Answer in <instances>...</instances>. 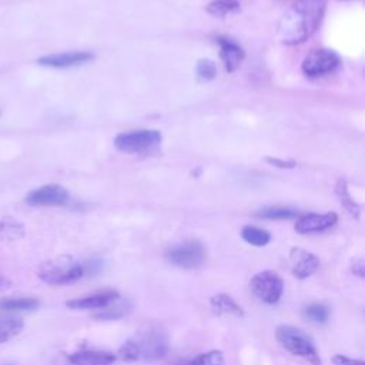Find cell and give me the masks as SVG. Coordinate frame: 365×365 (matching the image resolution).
Masks as SVG:
<instances>
[{"instance_id":"obj_27","label":"cell","mask_w":365,"mask_h":365,"mask_svg":"<svg viewBox=\"0 0 365 365\" xmlns=\"http://www.w3.org/2000/svg\"><path fill=\"white\" fill-rule=\"evenodd\" d=\"M217 74V67L215 63L210 58H201L197 63V76L202 81H210L215 77Z\"/></svg>"},{"instance_id":"obj_30","label":"cell","mask_w":365,"mask_h":365,"mask_svg":"<svg viewBox=\"0 0 365 365\" xmlns=\"http://www.w3.org/2000/svg\"><path fill=\"white\" fill-rule=\"evenodd\" d=\"M352 271H354V274H356L359 277H364V262H362V259H358V261L354 262Z\"/></svg>"},{"instance_id":"obj_9","label":"cell","mask_w":365,"mask_h":365,"mask_svg":"<svg viewBox=\"0 0 365 365\" xmlns=\"http://www.w3.org/2000/svg\"><path fill=\"white\" fill-rule=\"evenodd\" d=\"M24 200L31 207H58L68 201V192L60 184H46L30 191Z\"/></svg>"},{"instance_id":"obj_23","label":"cell","mask_w":365,"mask_h":365,"mask_svg":"<svg viewBox=\"0 0 365 365\" xmlns=\"http://www.w3.org/2000/svg\"><path fill=\"white\" fill-rule=\"evenodd\" d=\"M238 9H240L238 0H212L207 6V11L211 16H217V17H224Z\"/></svg>"},{"instance_id":"obj_2","label":"cell","mask_w":365,"mask_h":365,"mask_svg":"<svg viewBox=\"0 0 365 365\" xmlns=\"http://www.w3.org/2000/svg\"><path fill=\"white\" fill-rule=\"evenodd\" d=\"M168 351V335L167 332L151 325L145 329L138 331L133 338L127 339L118 349L117 356L125 362L137 361H155L165 356Z\"/></svg>"},{"instance_id":"obj_22","label":"cell","mask_w":365,"mask_h":365,"mask_svg":"<svg viewBox=\"0 0 365 365\" xmlns=\"http://www.w3.org/2000/svg\"><path fill=\"white\" fill-rule=\"evenodd\" d=\"M304 317L314 324H325L329 318V308L319 302L309 304L304 308Z\"/></svg>"},{"instance_id":"obj_11","label":"cell","mask_w":365,"mask_h":365,"mask_svg":"<svg viewBox=\"0 0 365 365\" xmlns=\"http://www.w3.org/2000/svg\"><path fill=\"white\" fill-rule=\"evenodd\" d=\"M94 56L90 51H64V53H54L41 56L37 63L40 66L53 67V68H68L88 63L93 60Z\"/></svg>"},{"instance_id":"obj_8","label":"cell","mask_w":365,"mask_h":365,"mask_svg":"<svg viewBox=\"0 0 365 365\" xmlns=\"http://www.w3.org/2000/svg\"><path fill=\"white\" fill-rule=\"evenodd\" d=\"M339 66L338 56L331 50H314L302 61V71L308 77H319L332 73Z\"/></svg>"},{"instance_id":"obj_10","label":"cell","mask_w":365,"mask_h":365,"mask_svg":"<svg viewBox=\"0 0 365 365\" xmlns=\"http://www.w3.org/2000/svg\"><path fill=\"white\" fill-rule=\"evenodd\" d=\"M289 264H291V272L294 274V277L299 279H305L318 269L319 259L315 254L304 248L294 247L289 251Z\"/></svg>"},{"instance_id":"obj_12","label":"cell","mask_w":365,"mask_h":365,"mask_svg":"<svg viewBox=\"0 0 365 365\" xmlns=\"http://www.w3.org/2000/svg\"><path fill=\"white\" fill-rule=\"evenodd\" d=\"M117 299H120V295L117 291L104 289V291L93 292L90 295L70 299L66 302V307L70 309H103L110 304L115 302Z\"/></svg>"},{"instance_id":"obj_25","label":"cell","mask_w":365,"mask_h":365,"mask_svg":"<svg viewBox=\"0 0 365 365\" xmlns=\"http://www.w3.org/2000/svg\"><path fill=\"white\" fill-rule=\"evenodd\" d=\"M188 365H225V359L221 351L212 349L197 355L190 361Z\"/></svg>"},{"instance_id":"obj_28","label":"cell","mask_w":365,"mask_h":365,"mask_svg":"<svg viewBox=\"0 0 365 365\" xmlns=\"http://www.w3.org/2000/svg\"><path fill=\"white\" fill-rule=\"evenodd\" d=\"M332 362H334V365H365V362L362 359H354V358H349L342 354L334 355Z\"/></svg>"},{"instance_id":"obj_7","label":"cell","mask_w":365,"mask_h":365,"mask_svg":"<svg viewBox=\"0 0 365 365\" xmlns=\"http://www.w3.org/2000/svg\"><path fill=\"white\" fill-rule=\"evenodd\" d=\"M250 287L252 294L259 301L268 305L277 304L284 291V282L281 277L271 269H265L255 274L250 282Z\"/></svg>"},{"instance_id":"obj_1","label":"cell","mask_w":365,"mask_h":365,"mask_svg":"<svg viewBox=\"0 0 365 365\" xmlns=\"http://www.w3.org/2000/svg\"><path fill=\"white\" fill-rule=\"evenodd\" d=\"M325 0H295L278 21L277 36L284 44H299L318 29Z\"/></svg>"},{"instance_id":"obj_20","label":"cell","mask_w":365,"mask_h":365,"mask_svg":"<svg viewBox=\"0 0 365 365\" xmlns=\"http://www.w3.org/2000/svg\"><path fill=\"white\" fill-rule=\"evenodd\" d=\"M241 237L245 242L255 245V247H264L271 240V235L268 231L258 228V227H252V225H245L241 230Z\"/></svg>"},{"instance_id":"obj_16","label":"cell","mask_w":365,"mask_h":365,"mask_svg":"<svg viewBox=\"0 0 365 365\" xmlns=\"http://www.w3.org/2000/svg\"><path fill=\"white\" fill-rule=\"evenodd\" d=\"M210 305L214 312L220 315L244 317V309L241 308V305L228 294H215L214 297H211Z\"/></svg>"},{"instance_id":"obj_21","label":"cell","mask_w":365,"mask_h":365,"mask_svg":"<svg viewBox=\"0 0 365 365\" xmlns=\"http://www.w3.org/2000/svg\"><path fill=\"white\" fill-rule=\"evenodd\" d=\"M24 234V228L21 222L14 220L13 217H6L0 221V237L4 241H14L21 238Z\"/></svg>"},{"instance_id":"obj_26","label":"cell","mask_w":365,"mask_h":365,"mask_svg":"<svg viewBox=\"0 0 365 365\" xmlns=\"http://www.w3.org/2000/svg\"><path fill=\"white\" fill-rule=\"evenodd\" d=\"M336 194L339 197V201L341 204L348 210V212L354 217H358V212H359V208L358 205L354 202V200H351V195L348 194V190H346V185L345 182L341 180L336 185Z\"/></svg>"},{"instance_id":"obj_24","label":"cell","mask_w":365,"mask_h":365,"mask_svg":"<svg viewBox=\"0 0 365 365\" xmlns=\"http://www.w3.org/2000/svg\"><path fill=\"white\" fill-rule=\"evenodd\" d=\"M298 215L297 210L285 208V207H269L257 212V217L265 220H289Z\"/></svg>"},{"instance_id":"obj_29","label":"cell","mask_w":365,"mask_h":365,"mask_svg":"<svg viewBox=\"0 0 365 365\" xmlns=\"http://www.w3.org/2000/svg\"><path fill=\"white\" fill-rule=\"evenodd\" d=\"M267 163H269L274 167L278 168H294L297 165L295 161H285V160H279V158H272V157H267L265 158Z\"/></svg>"},{"instance_id":"obj_15","label":"cell","mask_w":365,"mask_h":365,"mask_svg":"<svg viewBox=\"0 0 365 365\" xmlns=\"http://www.w3.org/2000/svg\"><path fill=\"white\" fill-rule=\"evenodd\" d=\"M217 43L220 44V57L224 63L225 70L228 73L235 71L245 56L244 50L238 44L225 37H217Z\"/></svg>"},{"instance_id":"obj_18","label":"cell","mask_w":365,"mask_h":365,"mask_svg":"<svg viewBox=\"0 0 365 365\" xmlns=\"http://www.w3.org/2000/svg\"><path fill=\"white\" fill-rule=\"evenodd\" d=\"M131 309V304L128 299L125 301H115V304H110L108 307L103 308L101 312L96 314L94 318L98 321H114V319H120L124 315H127Z\"/></svg>"},{"instance_id":"obj_4","label":"cell","mask_w":365,"mask_h":365,"mask_svg":"<svg viewBox=\"0 0 365 365\" xmlns=\"http://www.w3.org/2000/svg\"><path fill=\"white\" fill-rule=\"evenodd\" d=\"M83 277L84 264L68 255L46 261L38 269V278L50 285H67Z\"/></svg>"},{"instance_id":"obj_13","label":"cell","mask_w":365,"mask_h":365,"mask_svg":"<svg viewBox=\"0 0 365 365\" xmlns=\"http://www.w3.org/2000/svg\"><path fill=\"white\" fill-rule=\"evenodd\" d=\"M338 221V217L335 212H324V214H315L309 212L305 215H301L295 222V231L299 234H312V232H321Z\"/></svg>"},{"instance_id":"obj_17","label":"cell","mask_w":365,"mask_h":365,"mask_svg":"<svg viewBox=\"0 0 365 365\" xmlns=\"http://www.w3.org/2000/svg\"><path fill=\"white\" fill-rule=\"evenodd\" d=\"M24 328V324L17 317H0V344H4L17 336Z\"/></svg>"},{"instance_id":"obj_14","label":"cell","mask_w":365,"mask_h":365,"mask_svg":"<svg viewBox=\"0 0 365 365\" xmlns=\"http://www.w3.org/2000/svg\"><path fill=\"white\" fill-rule=\"evenodd\" d=\"M117 359V355L110 351L84 349L68 355L71 365H111Z\"/></svg>"},{"instance_id":"obj_31","label":"cell","mask_w":365,"mask_h":365,"mask_svg":"<svg viewBox=\"0 0 365 365\" xmlns=\"http://www.w3.org/2000/svg\"><path fill=\"white\" fill-rule=\"evenodd\" d=\"M10 287H11V281H10L7 277H4V275L0 274V291H6V289H9Z\"/></svg>"},{"instance_id":"obj_19","label":"cell","mask_w":365,"mask_h":365,"mask_svg":"<svg viewBox=\"0 0 365 365\" xmlns=\"http://www.w3.org/2000/svg\"><path fill=\"white\" fill-rule=\"evenodd\" d=\"M40 305L36 298H3L0 299V309L3 311H34Z\"/></svg>"},{"instance_id":"obj_5","label":"cell","mask_w":365,"mask_h":365,"mask_svg":"<svg viewBox=\"0 0 365 365\" xmlns=\"http://www.w3.org/2000/svg\"><path fill=\"white\" fill-rule=\"evenodd\" d=\"M207 251L201 241L187 240L165 251V258L175 267L184 269H195L205 262Z\"/></svg>"},{"instance_id":"obj_6","label":"cell","mask_w":365,"mask_h":365,"mask_svg":"<svg viewBox=\"0 0 365 365\" xmlns=\"http://www.w3.org/2000/svg\"><path fill=\"white\" fill-rule=\"evenodd\" d=\"M161 143V133L157 130H134L120 133L114 138L117 150L130 154H141L154 150Z\"/></svg>"},{"instance_id":"obj_3","label":"cell","mask_w":365,"mask_h":365,"mask_svg":"<svg viewBox=\"0 0 365 365\" xmlns=\"http://www.w3.org/2000/svg\"><path fill=\"white\" fill-rule=\"evenodd\" d=\"M275 338L292 355L301 356L312 365H321V358L312 338L302 329L294 325H279L275 331Z\"/></svg>"}]
</instances>
